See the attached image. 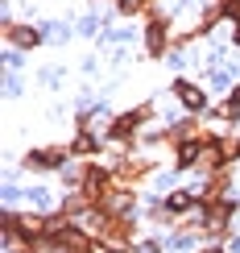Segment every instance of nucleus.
Returning a JSON list of instances; mask_svg holds the SVG:
<instances>
[{
  "instance_id": "obj_1",
  "label": "nucleus",
  "mask_w": 240,
  "mask_h": 253,
  "mask_svg": "<svg viewBox=\"0 0 240 253\" xmlns=\"http://www.w3.org/2000/svg\"><path fill=\"white\" fill-rule=\"evenodd\" d=\"M178 91H182V100H186V104H191V108H199V104H203V96H199V91H195V87H186V83H182V87H178Z\"/></svg>"
}]
</instances>
